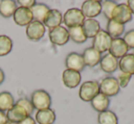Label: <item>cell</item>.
Returning a JSON list of instances; mask_svg holds the SVG:
<instances>
[{"mask_svg":"<svg viewBox=\"0 0 134 124\" xmlns=\"http://www.w3.org/2000/svg\"><path fill=\"white\" fill-rule=\"evenodd\" d=\"M86 17L83 15L81 9L78 8H70L63 16V21L66 27L69 28L82 26Z\"/></svg>","mask_w":134,"mask_h":124,"instance_id":"obj_1","label":"cell"},{"mask_svg":"<svg viewBox=\"0 0 134 124\" xmlns=\"http://www.w3.org/2000/svg\"><path fill=\"white\" fill-rule=\"evenodd\" d=\"M99 93V83L95 80L86 81L79 89V98L84 101H91Z\"/></svg>","mask_w":134,"mask_h":124,"instance_id":"obj_2","label":"cell"},{"mask_svg":"<svg viewBox=\"0 0 134 124\" xmlns=\"http://www.w3.org/2000/svg\"><path fill=\"white\" fill-rule=\"evenodd\" d=\"M30 101H31L34 109L41 110V109H49L51 107L52 99L47 91L43 90V89H38L31 94Z\"/></svg>","mask_w":134,"mask_h":124,"instance_id":"obj_3","label":"cell"},{"mask_svg":"<svg viewBox=\"0 0 134 124\" xmlns=\"http://www.w3.org/2000/svg\"><path fill=\"white\" fill-rule=\"evenodd\" d=\"M119 87L117 79L113 77H107L99 83V92L107 97H112L119 92Z\"/></svg>","mask_w":134,"mask_h":124,"instance_id":"obj_4","label":"cell"},{"mask_svg":"<svg viewBox=\"0 0 134 124\" xmlns=\"http://www.w3.org/2000/svg\"><path fill=\"white\" fill-rule=\"evenodd\" d=\"M111 19L119 24H126L132 19V13L127 4L117 5L112 12Z\"/></svg>","mask_w":134,"mask_h":124,"instance_id":"obj_5","label":"cell"},{"mask_svg":"<svg viewBox=\"0 0 134 124\" xmlns=\"http://www.w3.org/2000/svg\"><path fill=\"white\" fill-rule=\"evenodd\" d=\"M46 31L45 26L42 22L32 20L26 28V35L30 40L31 41H39L43 37Z\"/></svg>","mask_w":134,"mask_h":124,"instance_id":"obj_6","label":"cell"},{"mask_svg":"<svg viewBox=\"0 0 134 124\" xmlns=\"http://www.w3.org/2000/svg\"><path fill=\"white\" fill-rule=\"evenodd\" d=\"M112 42V37L105 30H100L93 39V48L98 52L103 53L109 49Z\"/></svg>","mask_w":134,"mask_h":124,"instance_id":"obj_7","label":"cell"},{"mask_svg":"<svg viewBox=\"0 0 134 124\" xmlns=\"http://www.w3.org/2000/svg\"><path fill=\"white\" fill-rule=\"evenodd\" d=\"M49 37L52 44L57 46H63L69 41V33L64 27H57L49 31Z\"/></svg>","mask_w":134,"mask_h":124,"instance_id":"obj_8","label":"cell"},{"mask_svg":"<svg viewBox=\"0 0 134 124\" xmlns=\"http://www.w3.org/2000/svg\"><path fill=\"white\" fill-rule=\"evenodd\" d=\"M83 15L87 18H94L101 13V2L97 0H86L81 8Z\"/></svg>","mask_w":134,"mask_h":124,"instance_id":"obj_9","label":"cell"},{"mask_svg":"<svg viewBox=\"0 0 134 124\" xmlns=\"http://www.w3.org/2000/svg\"><path fill=\"white\" fill-rule=\"evenodd\" d=\"M65 66L68 69L80 72L85 68V62L83 59L82 55L76 53V52H72L68 54L65 59Z\"/></svg>","mask_w":134,"mask_h":124,"instance_id":"obj_10","label":"cell"},{"mask_svg":"<svg viewBox=\"0 0 134 124\" xmlns=\"http://www.w3.org/2000/svg\"><path fill=\"white\" fill-rule=\"evenodd\" d=\"M13 19H14V22L18 26L25 27V26H28L30 22H32L33 16H32L30 9L19 6V8H18L16 9L15 13H14Z\"/></svg>","mask_w":134,"mask_h":124,"instance_id":"obj_11","label":"cell"},{"mask_svg":"<svg viewBox=\"0 0 134 124\" xmlns=\"http://www.w3.org/2000/svg\"><path fill=\"white\" fill-rule=\"evenodd\" d=\"M129 49H130V48L127 46L125 41L123 40V38L118 37V38L112 39L111 45H110V48H109V49H108V51H109L110 55L115 57L116 58H119V57L120 58L123 56L128 54Z\"/></svg>","mask_w":134,"mask_h":124,"instance_id":"obj_12","label":"cell"},{"mask_svg":"<svg viewBox=\"0 0 134 124\" xmlns=\"http://www.w3.org/2000/svg\"><path fill=\"white\" fill-rule=\"evenodd\" d=\"M63 22V15L58 9H50L46 14L42 23L45 27L48 28L53 29V28L60 27Z\"/></svg>","mask_w":134,"mask_h":124,"instance_id":"obj_13","label":"cell"},{"mask_svg":"<svg viewBox=\"0 0 134 124\" xmlns=\"http://www.w3.org/2000/svg\"><path fill=\"white\" fill-rule=\"evenodd\" d=\"M63 82L65 87L69 89H75L80 84L81 82V74L80 72L66 69L63 72Z\"/></svg>","mask_w":134,"mask_h":124,"instance_id":"obj_14","label":"cell"},{"mask_svg":"<svg viewBox=\"0 0 134 124\" xmlns=\"http://www.w3.org/2000/svg\"><path fill=\"white\" fill-rule=\"evenodd\" d=\"M82 57L84 59L85 65L88 66V67H95L98 63H100L101 53L97 49H95L93 47L86 48L83 52Z\"/></svg>","mask_w":134,"mask_h":124,"instance_id":"obj_15","label":"cell"},{"mask_svg":"<svg viewBox=\"0 0 134 124\" xmlns=\"http://www.w3.org/2000/svg\"><path fill=\"white\" fill-rule=\"evenodd\" d=\"M29 114L27 111L23 109L21 106L18 105V104H14V106L10 109H8L7 112V117H8V120L10 122H14V123H19L22 120H24L26 117H28Z\"/></svg>","mask_w":134,"mask_h":124,"instance_id":"obj_16","label":"cell"},{"mask_svg":"<svg viewBox=\"0 0 134 124\" xmlns=\"http://www.w3.org/2000/svg\"><path fill=\"white\" fill-rule=\"evenodd\" d=\"M83 31L86 35V38L94 37L100 31V24L97 20L93 18H88L84 21L82 25Z\"/></svg>","mask_w":134,"mask_h":124,"instance_id":"obj_17","label":"cell"},{"mask_svg":"<svg viewBox=\"0 0 134 124\" xmlns=\"http://www.w3.org/2000/svg\"><path fill=\"white\" fill-rule=\"evenodd\" d=\"M119 67V61L109 53L106 54L100 60V68L104 72L112 73Z\"/></svg>","mask_w":134,"mask_h":124,"instance_id":"obj_18","label":"cell"},{"mask_svg":"<svg viewBox=\"0 0 134 124\" xmlns=\"http://www.w3.org/2000/svg\"><path fill=\"white\" fill-rule=\"evenodd\" d=\"M35 119L39 124H53L55 121L56 115L53 109L49 108V109L38 110Z\"/></svg>","mask_w":134,"mask_h":124,"instance_id":"obj_19","label":"cell"},{"mask_svg":"<svg viewBox=\"0 0 134 124\" xmlns=\"http://www.w3.org/2000/svg\"><path fill=\"white\" fill-rule=\"evenodd\" d=\"M119 68L122 73L133 75L134 74V55L126 54L120 57L119 61Z\"/></svg>","mask_w":134,"mask_h":124,"instance_id":"obj_20","label":"cell"},{"mask_svg":"<svg viewBox=\"0 0 134 124\" xmlns=\"http://www.w3.org/2000/svg\"><path fill=\"white\" fill-rule=\"evenodd\" d=\"M17 2L13 0L0 1V15L5 18L12 17L17 9Z\"/></svg>","mask_w":134,"mask_h":124,"instance_id":"obj_21","label":"cell"},{"mask_svg":"<svg viewBox=\"0 0 134 124\" xmlns=\"http://www.w3.org/2000/svg\"><path fill=\"white\" fill-rule=\"evenodd\" d=\"M92 107L98 112L108 110V108L109 106V99L106 95L99 92L93 100H91Z\"/></svg>","mask_w":134,"mask_h":124,"instance_id":"obj_22","label":"cell"},{"mask_svg":"<svg viewBox=\"0 0 134 124\" xmlns=\"http://www.w3.org/2000/svg\"><path fill=\"white\" fill-rule=\"evenodd\" d=\"M125 30L124 25L119 24V23L116 22L113 19H110L108 21L107 24V32L108 34L113 38H118L123 34Z\"/></svg>","mask_w":134,"mask_h":124,"instance_id":"obj_23","label":"cell"},{"mask_svg":"<svg viewBox=\"0 0 134 124\" xmlns=\"http://www.w3.org/2000/svg\"><path fill=\"white\" fill-rule=\"evenodd\" d=\"M49 10H50V8L47 5L39 4V3H36L30 8V11H31L32 16H33V19H35L36 21H40V22H42Z\"/></svg>","mask_w":134,"mask_h":124,"instance_id":"obj_24","label":"cell"},{"mask_svg":"<svg viewBox=\"0 0 134 124\" xmlns=\"http://www.w3.org/2000/svg\"><path fill=\"white\" fill-rule=\"evenodd\" d=\"M15 104L14 97L8 91H3L0 93V110L8 111Z\"/></svg>","mask_w":134,"mask_h":124,"instance_id":"obj_25","label":"cell"},{"mask_svg":"<svg viewBox=\"0 0 134 124\" xmlns=\"http://www.w3.org/2000/svg\"><path fill=\"white\" fill-rule=\"evenodd\" d=\"M97 121L99 124H118V117L113 111L105 110L99 112Z\"/></svg>","mask_w":134,"mask_h":124,"instance_id":"obj_26","label":"cell"},{"mask_svg":"<svg viewBox=\"0 0 134 124\" xmlns=\"http://www.w3.org/2000/svg\"><path fill=\"white\" fill-rule=\"evenodd\" d=\"M68 33H69V37L75 43H84L87 39L83 31L82 26L69 28Z\"/></svg>","mask_w":134,"mask_h":124,"instance_id":"obj_27","label":"cell"},{"mask_svg":"<svg viewBox=\"0 0 134 124\" xmlns=\"http://www.w3.org/2000/svg\"><path fill=\"white\" fill-rule=\"evenodd\" d=\"M13 42L11 38L6 35H0V57L9 54L12 50Z\"/></svg>","mask_w":134,"mask_h":124,"instance_id":"obj_28","label":"cell"},{"mask_svg":"<svg viewBox=\"0 0 134 124\" xmlns=\"http://www.w3.org/2000/svg\"><path fill=\"white\" fill-rule=\"evenodd\" d=\"M117 3L114 1H109V0H106V1H102L101 2V12H103L104 16L110 20L111 19L112 12H113L114 8L117 6Z\"/></svg>","mask_w":134,"mask_h":124,"instance_id":"obj_29","label":"cell"},{"mask_svg":"<svg viewBox=\"0 0 134 124\" xmlns=\"http://www.w3.org/2000/svg\"><path fill=\"white\" fill-rule=\"evenodd\" d=\"M16 104L21 106V107H22L23 109L27 111V113L29 114V116H30V114H31L34 110V107H33V105H32L31 101L26 98L19 99V100L16 102Z\"/></svg>","mask_w":134,"mask_h":124,"instance_id":"obj_30","label":"cell"},{"mask_svg":"<svg viewBox=\"0 0 134 124\" xmlns=\"http://www.w3.org/2000/svg\"><path fill=\"white\" fill-rule=\"evenodd\" d=\"M130 78H131V75L127 74V73H121V74H119L117 78L118 83H119V87L126 88L127 85L129 84V82H130Z\"/></svg>","mask_w":134,"mask_h":124,"instance_id":"obj_31","label":"cell"},{"mask_svg":"<svg viewBox=\"0 0 134 124\" xmlns=\"http://www.w3.org/2000/svg\"><path fill=\"white\" fill-rule=\"evenodd\" d=\"M123 40L129 47V48H134V29L128 31L124 36Z\"/></svg>","mask_w":134,"mask_h":124,"instance_id":"obj_32","label":"cell"},{"mask_svg":"<svg viewBox=\"0 0 134 124\" xmlns=\"http://www.w3.org/2000/svg\"><path fill=\"white\" fill-rule=\"evenodd\" d=\"M17 3L20 5L21 8H29V9H30L36 4V2L34 0H18Z\"/></svg>","mask_w":134,"mask_h":124,"instance_id":"obj_33","label":"cell"},{"mask_svg":"<svg viewBox=\"0 0 134 124\" xmlns=\"http://www.w3.org/2000/svg\"><path fill=\"white\" fill-rule=\"evenodd\" d=\"M18 124H36V121L34 120V119L31 116H28L22 120L21 121H19Z\"/></svg>","mask_w":134,"mask_h":124,"instance_id":"obj_34","label":"cell"},{"mask_svg":"<svg viewBox=\"0 0 134 124\" xmlns=\"http://www.w3.org/2000/svg\"><path fill=\"white\" fill-rule=\"evenodd\" d=\"M8 121V117H7V113L0 110V124H6Z\"/></svg>","mask_w":134,"mask_h":124,"instance_id":"obj_35","label":"cell"},{"mask_svg":"<svg viewBox=\"0 0 134 124\" xmlns=\"http://www.w3.org/2000/svg\"><path fill=\"white\" fill-rule=\"evenodd\" d=\"M128 6L130 8V11L132 14H134V0H129L128 1Z\"/></svg>","mask_w":134,"mask_h":124,"instance_id":"obj_36","label":"cell"},{"mask_svg":"<svg viewBox=\"0 0 134 124\" xmlns=\"http://www.w3.org/2000/svg\"><path fill=\"white\" fill-rule=\"evenodd\" d=\"M4 80H5V73L2 69H0V85L4 82Z\"/></svg>","mask_w":134,"mask_h":124,"instance_id":"obj_37","label":"cell"},{"mask_svg":"<svg viewBox=\"0 0 134 124\" xmlns=\"http://www.w3.org/2000/svg\"><path fill=\"white\" fill-rule=\"evenodd\" d=\"M6 124H17V123H14V122H10V121H8Z\"/></svg>","mask_w":134,"mask_h":124,"instance_id":"obj_38","label":"cell"},{"mask_svg":"<svg viewBox=\"0 0 134 124\" xmlns=\"http://www.w3.org/2000/svg\"><path fill=\"white\" fill-rule=\"evenodd\" d=\"M133 55H134V53H133Z\"/></svg>","mask_w":134,"mask_h":124,"instance_id":"obj_39","label":"cell"}]
</instances>
